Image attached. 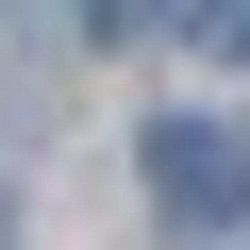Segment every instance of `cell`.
<instances>
[{
	"instance_id": "obj_4",
	"label": "cell",
	"mask_w": 250,
	"mask_h": 250,
	"mask_svg": "<svg viewBox=\"0 0 250 250\" xmlns=\"http://www.w3.org/2000/svg\"><path fill=\"white\" fill-rule=\"evenodd\" d=\"M0 233H17V200H0Z\"/></svg>"
},
{
	"instance_id": "obj_2",
	"label": "cell",
	"mask_w": 250,
	"mask_h": 250,
	"mask_svg": "<svg viewBox=\"0 0 250 250\" xmlns=\"http://www.w3.org/2000/svg\"><path fill=\"white\" fill-rule=\"evenodd\" d=\"M184 17H200V50H233V67H250V0H184Z\"/></svg>"
},
{
	"instance_id": "obj_1",
	"label": "cell",
	"mask_w": 250,
	"mask_h": 250,
	"mask_svg": "<svg viewBox=\"0 0 250 250\" xmlns=\"http://www.w3.org/2000/svg\"><path fill=\"white\" fill-rule=\"evenodd\" d=\"M150 200H167V233H233L250 217V134H217V117H150Z\"/></svg>"
},
{
	"instance_id": "obj_3",
	"label": "cell",
	"mask_w": 250,
	"mask_h": 250,
	"mask_svg": "<svg viewBox=\"0 0 250 250\" xmlns=\"http://www.w3.org/2000/svg\"><path fill=\"white\" fill-rule=\"evenodd\" d=\"M83 17H100V34H167L184 0H83Z\"/></svg>"
}]
</instances>
